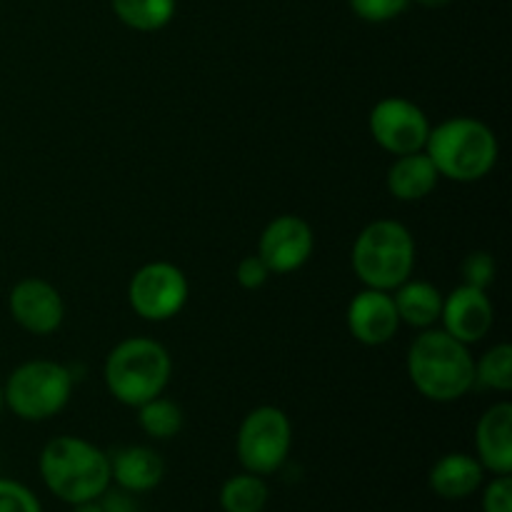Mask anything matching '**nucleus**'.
I'll use <instances>...</instances> for the list:
<instances>
[{
	"mask_svg": "<svg viewBox=\"0 0 512 512\" xmlns=\"http://www.w3.org/2000/svg\"><path fill=\"white\" fill-rule=\"evenodd\" d=\"M410 0H350V8L365 23H388L405 13Z\"/></svg>",
	"mask_w": 512,
	"mask_h": 512,
	"instance_id": "nucleus-25",
	"label": "nucleus"
},
{
	"mask_svg": "<svg viewBox=\"0 0 512 512\" xmlns=\"http://www.w3.org/2000/svg\"><path fill=\"white\" fill-rule=\"evenodd\" d=\"M45 488L68 505L98 500L110 490V455L78 435H58L48 440L38 458Z\"/></svg>",
	"mask_w": 512,
	"mask_h": 512,
	"instance_id": "nucleus-2",
	"label": "nucleus"
},
{
	"mask_svg": "<svg viewBox=\"0 0 512 512\" xmlns=\"http://www.w3.org/2000/svg\"><path fill=\"white\" fill-rule=\"evenodd\" d=\"M0 512H43L40 500L18 480L0 478Z\"/></svg>",
	"mask_w": 512,
	"mask_h": 512,
	"instance_id": "nucleus-24",
	"label": "nucleus"
},
{
	"mask_svg": "<svg viewBox=\"0 0 512 512\" xmlns=\"http://www.w3.org/2000/svg\"><path fill=\"white\" fill-rule=\"evenodd\" d=\"M270 275L273 273H270V268L265 265V260L260 258L258 253L245 255V258L238 263V268H235V280H238L240 288L250 290V293L263 288V285L268 283Z\"/></svg>",
	"mask_w": 512,
	"mask_h": 512,
	"instance_id": "nucleus-26",
	"label": "nucleus"
},
{
	"mask_svg": "<svg viewBox=\"0 0 512 512\" xmlns=\"http://www.w3.org/2000/svg\"><path fill=\"white\" fill-rule=\"evenodd\" d=\"M270 488L263 475L240 473L233 475L220 488V508L223 512H263L268 508Z\"/></svg>",
	"mask_w": 512,
	"mask_h": 512,
	"instance_id": "nucleus-19",
	"label": "nucleus"
},
{
	"mask_svg": "<svg viewBox=\"0 0 512 512\" xmlns=\"http://www.w3.org/2000/svg\"><path fill=\"white\" fill-rule=\"evenodd\" d=\"M293 448V423L288 413L275 405H260L250 410L238 428L235 453L248 473L273 475L288 460Z\"/></svg>",
	"mask_w": 512,
	"mask_h": 512,
	"instance_id": "nucleus-7",
	"label": "nucleus"
},
{
	"mask_svg": "<svg viewBox=\"0 0 512 512\" xmlns=\"http://www.w3.org/2000/svg\"><path fill=\"white\" fill-rule=\"evenodd\" d=\"M138 425H140V430L148 435V438L170 440V438H175V435H180V430H183V425H185V415H183V410H180L178 403H173V400L158 395V398H153V400H148V403L140 405Z\"/></svg>",
	"mask_w": 512,
	"mask_h": 512,
	"instance_id": "nucleus-21",
	"label": "nucleus"
},
{
	"mask_svg": "<svg viewBox=\"0 0 512 512\" xmlns=\"http://www.w3.org/2000/svg\"><path fill=\"white\" fill-rule=\"evenodd\" d=\"M315 250V233L300 215H278L265 225L258 240V255L273 275H288L303 268Z\"/></svg>",
	"mask_w": 512,
	"mask_h": 512,
	"instance_id": "nucleus-10",
	"label": "nucleus"
},
{
	"mask_svg": "<svg viewBox=\"0 0 512 512\" xmlns=\"http://www.w3.org/2000/svg\"><path fill=\"white\" fill-rule=\"evenodd\" d=\"M348 330L358 343L368 348L390 343L400 330L398 310H395L393 295L385 290L363 288L348 305Z\"/></svg>",
	"mask_w": 512,
	"mask_h": 512,
	"instance_id": "nucleus-13",
	"label": "nucleus"
},
{
	"mask_svg": "<svg viewBox=\"0 0 512 512\" xmlns=\"http://www.w3.org/2000/svg\"><path fill=\"white\" fill-rule=\"evenodd\" d=\"M475 450L485 473H512V405L508 400L490 405L475 425Z\"/></svg>",
	"mask_w": 512,
	"mask_h": 512,
	"instance_id": "nucleus-14",
	"label": "nucleus"
},
{
	"mask_svg": "<svg viewBox=\"0 0 512 512\" xmlns=\"http://www.w3.org/2000/svg\"><path fill=\"white\" fill-rule=\"evenodd\" d=\"M425 153L433 160L440 178L453 183H478L498 165L500 143L488 123L460 115L430 128Z\"/></svg>",
	"mask_w": 512,
	"mask_h": 512,
	"instance_id": "nucleus-3",
	"label": "nucleus"
},
{
	"mask_svg": "<svg viewBox=\"0 0 512 512\" xmlns=\"http://www.w3.org/2000/svg\"><path fill=\"white\" fill-rule=\"evenodd\" d=\"M170 375H173L170 353L153 338L120 340L103 365L105 388L128 408H140L148 400L163 395Z\"/></svg>",
	"mask_w": 512,
	"mask_h": 512,
	"instance_id": "nucleus-4",
	"label": "nucleus"
},
{
	"mask_svg": "<svg viewBox=\"0 0 512 512\" xmlns=\"http://www.w3.org/2000/svg\"><path fill=\"white\" fill-rule=\"evenodd\" d=\"M73 512H105V508L98 498V500H88V503L73 505Z\"/></svg>",
	"mask_w": 512,
	"mask_h": 512,
	"instance_id": "nucleus-28",
	"label": "nucleus"
},
{
	"mask_svg": "<svg viewBox=\"0 0 512 512\" xmlns=\"http://www.w3.org/2000/svg\"><path fill=\"white\" fill-rule=\"evenodd\" d=\"M123 25L138 33L163 30L175 15V0H110Z\"/></svg>",
	"mask_w": 512,
	"mask_h": 512,
	"instance_id": "nucleus-20",
	"label": "nucleus"
},
{
	"mask_svg": "<svg viewBox=\"0 0 512 512\" xmlns=\"http://www.w3.org/2000/svg\"><path fill=\"white\" fill-rule=\"evenodd\" d=\"M483 512H512V478L495 475L483 490Z\"/></svg>",
	"mask_w": 512,
	"mask_h": 512,
	"instance_id": "nucleus-27",
	"label": "nucleus"
},
{
	"mask_svg": "<svg viewBox=\"0 0 512 512\" xmlns=\"http://www.w3.org/2000/svg\"><path fill=\"white\" fill-rule=\"evenodd\" d=\"M190 283L178 265L153 260L138 268L128 285V303L135 315L148 323H165L185 308Z\"/></svg>",
	"mask_w": 512,
	"mask_h": 512,
	"instance_id": "nucleus-8",
	"label": "nucleus"
},
{
	"mask_svg": "<svg viewBox=\"0 0 512 512\" xmlns=\"http://www.w3.org/2000/svg\"><path fill=\"white\" fill-rule=\"evenodd\" d=\"M3 398L5 408L20 420L43 423L68 408L73 398V373L53 360H28L8 375Z\"/></svg>",
	"mask_w": 512,
	"mask_h": 512,
	"instance_id": "nucleus-6",
	"label": "nucleus"
},
{
	"mask_svg": "<svg viewBox=\"0 0 512 512\" xmlns=\"http://www.w3.org/2000/svg\"><path fill=\"white\" fill-rule=\"evenodd\" d=\"M475 383L495 393L512 390V348L508 343H498L485 350L483 358L475 360Z\"/></svg>",
	"mask_w": 512,
	"mask_h": 512,
	"instance_id": "nucleus-22",
	"label": "nucleus"
},
{
	"mask_svg": "<svg viewBox=\"0 0 512 512\" xmlns=\"http://www.w3.org/2000/svg\"><path fill=\"white\" fill-rule=\"evenodd\" d=\"M470 345L443 328L420 330L408 348V378L413 388L433 403H455L475 385V360Z\"/></svg>",
	"mask_w": 512,
	"mask_h": 512,
	"instance_id": "nucleus-1",
	"label": "nucleus"
},
{
	"mask_svg": "<svg viewBox=\"0 0 512 512\" xmlns=\"http://www.w3.org/2000/svg\"><path fill=\"white\" fill-rule=\"evenodd\" d=\"M440 323L445 333L465 345H475L493 330L495 308L488 290L473 288V285H458L450 295L443 298Z\"/></svg>",
	"mask_w": 512,
	"mask_h": 512,
	"instance_id": "nucleus-12",
	"label": "nucleus"
},
{
	"mask_svg": "<svg viewBox=\"0 0 512 512\" xmlns=\"http://www.w3.org/2000/svg\"><path fill=\"white\" fill-rule=\"evenodd\" d=\"M438 183L440 175L425 150L395 155L393 165L388 168V178H385L388 193L400 203H418V200L428 198L438 188Z\"/></svg>",
	"mask_w": 512,
	"mask_h": 512,
	"instance_id": "nucleus-17",
	"label": "nucleus"
},
{
	"mask_svg": "<svg viewBox=\"0 0 512 512\" xmlns=\"http://www.w3.org/2000/svg\"><path fill=\"white\" fill-rule=\"evenodd\" d=\"M10 318L30 335H53L65 320L60 290L43 278H23L8 295Z\"/></svg>",
	"mask_w": 512,
	"mask_h": 512,
	"instance_id": "nucleus-11",
	"label": "nucleus"
},
{
	"mask_svg": "<svg viewBox=\"0 0 512 512\" xmlns=\"http://www.w3.org/2000/svg\"><path fill=\"white\" fill-rule=\"evenodd\" d=\"M370 135L390 155H408L425 150L430 135V120L413 100L390 95L378 100L370 110Z\"/></svg>",
	"mask_w": 512,
	"mask_h": 512,
	"instance_id": "nucleus-9",
	"label": "nucleus"
},
{
	"mask_svg": "<svg viewBox=\"0 0 512 512\" xmlns=\"http://www.w3.org/2000/svg\"><path fill=\"white\" fill-rule=\"evenodd\" d=\"M460 273H463L465 285L488 290L495 283V275H498V263H495V258L488 250H473V253L465 255Z\"/></svg>",
	"mask_w": 512,
	"mask_h": 512,
	"instance_id": "nucleus-23",
	"label": "nucleus"
},
{
	"mask_svg": "<svg viewBox=\"0 0 512 512\" xmlns=\"http://www.w3.org/2000/svg\"><path fill=\"white\" fill-rule=\"evenodd\" d=\"M485 480V468L480 465L478 458L468 453H448L443 458L435 460V465L430 468L428 483L438 498L443 500H465L473 493H478V488Z\"/></svg>",
	"mask_w": 512,
	"mask_h": 512,
	"instance_id": "nucleus-16",
	"label": "nucleus"
},
{
	"mask_svg": "<svg viewBox=\"0 0 512 512\" xmlns=\"http://www.w3.org/2000/svg\"><path fill=\"white\" fill-rule=\"evenodd\" d=\"M110 475L125 493H148L165 478V460L158 450L130 445L110 458Z\"/></svg>",
	"mask_w": 512,
	"mask_h": 512,
	"instance_id": "nucleus-15",
	"label": "nucleus"
},
{
	"mask_svg": "<svg viewBox=\"0 0 512 512\" xmlns=\"http://www.w3.org/2000/svg\"><path fill=\"white\" fill-rule=\"evenodd\" d=\"M413 3L423 5V8H445V5L453 3V0H413Z\"/></svg>",
	"mask_w": 512,
	"mask_h": 512,
	"instance_id": "nucleus-29",
	"label": "nucleus"
},
{
	"mask_svg": "<svg viewBox=\"0 0 512 512\" xmlns=\"http://www.w3.org/2000/svg\"><path fill=\"white\" fill-rule=\"evenodd\" d=\"M350 265L365 288L393 293L413 278L415 238L403 223L390 218L373 220L358 233L350 253Z\"/></svg>",
	"mask_w": 512,
	"mask_h": 512,
	"instance_id": "nucleus-5",
	"label": "nucleus"
},
{
	"mask_svg": "<svg viewBox=\"0 0 512 512\" xmlns=\"http://www.w3.org/2000/svg\"><path fill=\"white\" fill-rule=\"evenodd\" d=\"M390 295H393L400 325L428 330L440 320V310H443V293H440L433 283H428V280L408 278Z\"/></svg>",
	"mask_w": 512,
	"mask_h": 512,
	"instance_id": "nucleus-18",
	"label": "nucleus"
},
{
	"mask_svg": "<svg viewBox=\"0 0 512 512\" xmlns=\"http://www.w3.org/2000/svg\"><path fill=\"white\" fill-rule=\"evenodd\" d=\"M5 408V398H3V385H0V413H3Z\"/></svg>",
	"mask_w": 512,
	"mask_h": 512,
	"instance_id": "nucleus-30",
	"label": "nucleus"
}]
</instances>
